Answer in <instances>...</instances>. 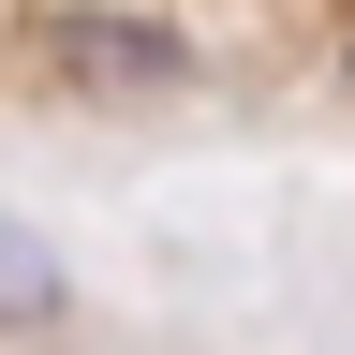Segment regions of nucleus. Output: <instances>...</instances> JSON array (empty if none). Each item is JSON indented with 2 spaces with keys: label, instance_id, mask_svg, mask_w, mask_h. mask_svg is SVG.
Instances as JSON below:
<instances>
[{
  "label": "nucleus",
  "instance_id": "f257e3e1",
  "mask_svg": "<svg viewBox=\"0 0 355 355\" xmlns=\"http://www.w3.org/2000/svg\"><path fill=\"white\" fill-rule=\"evenodd\" d=\"M44 60H60V74H89V89H178V74H193V44H178L163 15L60 0V15H44Z\"/></svg>",
  "mask_w": 355,
  "mask_h": 355
},
{
  "label": "nucleus",
  "instance_id": "f03ea898",
  "mask_svg": "<svg viewBox=\"0 0 355 355\" xmlns=\"http://www.w3.org/2000/svg\"><path fill=\"white\" fill-rule=\"evenodd\" d=\"M44 311H60V266L30 237H0V326H44Z\"/></svg>",
  "mask_w": 355,
  "mask_h": 355
}]
</instances>
